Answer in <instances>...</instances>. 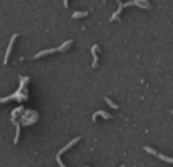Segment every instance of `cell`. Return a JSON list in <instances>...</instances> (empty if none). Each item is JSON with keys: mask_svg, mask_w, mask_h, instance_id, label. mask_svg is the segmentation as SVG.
<instances>
[{"mask_svg": "<svg viewBox=\"0 0 173 167\" xmlns=\"http://www.w3.org/2000/svg\"><path fill=\"white\" fill-rule=\"evenodd\" d=\"M79 141H80V137H76V138H74V140H71V141H69V143H67V145H66V146H64V148H62V150H59V151H58V154H56V161H58L59 167H67V166H66V164L62 162L61 156H62V153H66V151H67V150H69L71 146H74V145H76V143H79Z\"/></svg>", "mask_w": 173, "mask_h": 167, "instance_id": "obj_1", "label": "cell"}, {"mask_svg": "<svg viewBox=\"0 0 173 167\" xmlns=\"http://www.w3.org/2000/svg\"><path fill=\"white\" fill-rule=\"evenodd\" d=\"M144 151H146V153H149V154H152V156H157L159 159L165 161V162H168V164H172V162H173V159H172V157H168V156H163L162 153H157L156 150H152V148H149V146H144Z\"/></svg>", "mask_w": 173, "mask_h": 167, "instance_id": "obj_2", "label": "cell"}, {"mask_svg": "<svg viewBox=\"0 0 173 167\" xmlns=\"http://www.w3.org/2000/svg\"><path fill=\"white\" fill-rule=\"evenodd\" d=\"M18 39V34H14L13 37H11V40H10V43H8V48H7V53H5V59H3V63L7 64L8 63V58H10V53H11V48H13V43H14V40Z\"/></svg>", "mask_w": 173, "mask_h": 167, "instance_id": "obj_3", "label": "cell"}, {"mask_svg": "<svg viewBox=\"0 0 173 167\" xmlns=\"http://www.w3.org/2000/svg\"><path fill=\"white\" fill-rule=\"evenodd\" d=\"M98 50H100V45H93V48H91V53H93V64H91V68H96L98 66Z\"/></svg>", "mask_w": 173, "mask_h": 167, "instance_id": "obj_4", "label": "cell"}, {"mask_svg": "<svg viewBox=\"0 0 173 167\" xmlns=\"http://www.w3.org/2000/svg\"><path fill=\"white\" fill-rule=\"evenodd\" d=\"M55 52H58V48H50V50H43V52L37 53V55H35L34 58L37 59V58H42V56H45V55H50V53H55Z\"/></svg>", "mask_w": 173, "mask_h": 167, "instance_id": "obj_5", "label": "cell"}, {"mask_svg": "<svg viewBox=\"0 0 173 167\" xmlns=\"http://www.w3.org/2000/svg\"><path fill=\"white\" fill-rule=\"evenodd\" d=\"M98 116H101V117H104V119H112V116L107 114V112H104V111H96V112L93 114V121L98 117Z\"/></svg>", "mask_w": 173, "mask_h": 167, "instance_id": "obj_6", "label": "cell"}, {"mask_svg": "<svg viewBox=\"0 0 173 167\" xmlns=\"http://www.w3.org/2000/svg\"><path fill=\"white\" fill-rule=\"evenodd\" d=\"M85 16H88V11H76V13L72 14L74 19H79V18H85Z\"/></svg>", "mask_w": 173, "mask_h": 167, "instance_id": "obj_7", "label": "cell"}, {"mask_svg": "<svg viewBox=\"0 0 173 167\" xmlns=\"http://www.w3.org/2000/svg\"><path fill=\"white\" fill-rule=\"evenodd\" d=\"M104 100H106V103L109 104V106H111V108H114V109H119V104H115L114 101L111 100V98H107V97H106V98H104Z\"/></svg>", "mask_w": 173, "mask_h": 167, "instance_id": "obj_8", "label": "cell"}, {"mask_svg": "<svg viewBox=\"0 0 173 167\" xmlns=\"http://www.w3.org/2000/svg\"><path fill=\"white\" fill-rule=\"evenodd\" d=\"M67 5H69V2H67V0H64V7H67Z\"/></svg>", "mask_w": 173, "mask_h": 167, "instance_id": "obj_9", "label": "cell"}, {"mask_svg": "<svg viewBox=\"0 0 173 167\" xmlns=\"http://www.w3.org/2000/svg\"><path fill=\"white\" fill-rule=\"evenodd\" d=\"M120 167H125V166H120Z\"/></svg>", "mask_w": 173, "mask_h": 167, "instance_id": "obj_10", "label": "cell"}, {"mask_svg": "<svg viewBox=\"0 0 173 167\" xmlns=\"http://www.w3.org/2000/svg\"><path fill=\"white\" fill-rule=\"evenodd\" d=\"M85 167H88V166H85Z\"/></svg>", "mask_w": 173, "mask_h": 167, "instance_id": "obj_11", "label": "cell"}]
</instances>
